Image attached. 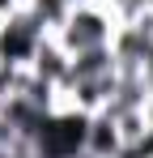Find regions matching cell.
I'll list each match as a JSON object with an SVG mask.
<instances>
[{"label":"cell","instance_id":"obj_1","mask_svg":"<svg viewBox=\"0 0 153 158\" xmlns=\"http://www.w3.org/2000/svg\"><path fill=\"white\" fill-rule=\"evenodd\" d=\"M115 30H119V22L102 0H76L68 9V17L60 22L55 39L68 56H76V52H94V47H111Z\"/></svg>","mask_w":153,"mask_h":158},{"label":"cell","instance_id":"obj_3","mask_svg":"<svg viewBox=\"0 0 153 158\" xmlns=\"http://www.w3.org/2000/svg\"><path fill=\"white\" fill-rule=\"evenodd\" d=\"M119 150H124V137H119L115 115L111 111L85 115V150L81 154H89V158H119Z\"/></svg>","mask_w":153,"mask_h":158},{"label":"cell","instance_id":"obj_5","mask_svg":"<svg viewBox=\"0 0 153 158\" xmlns=\"http://www.w3.org/2000/svg\"><path fill=\"white\" fill-rule=\"evenodd\" d=\"M26 9L43 22V30H47V34H55V30H60V22L68 17L73 0H26Z\"/></svg>","mask_w":153,"mask_h":158},{"label":"cell","instance_id":"obj_2","mask_svg":"<svg viewBox=\"0 0 153 158\" xmlns=\"http://www.w3.org/2000/svg\"><path fill=\"white\" fill-rule=\"evenodd\" d=\"M47 39L43 22L30 13V9H17L13 17L0 22V64H17V69H30V60L38 52V43Z\"/></svg>","mask_w":153,"mask_h":158},{"label":"cell","instance_id":"obj_4","mask_svg":"<svg viewBox=\"0 0 153 158\" xmlns=\"http://www.w3.org/2000/svg\"><path fill=\"white\" fill-rule=\"evenodd\" d=\"M68 69H73V56L60 47V39L55 34H47L43 43H38V52H34V60H30V73L34 77H43V81H51L55 90L68 81Z\"/></svg>","mask_w":153,"mask_h":158}]
</instances>
